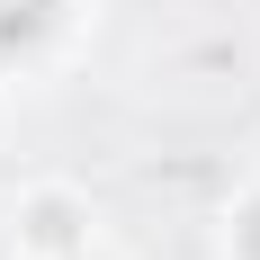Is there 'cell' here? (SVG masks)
<instances>
[{
	"label": "cell",
	"instance_id": "cell-1",
	"mask_svg": "<svg viewBox=\"0 0 260 260\" xmlns=\"http://www.w3.org/2000/svg\"><path fill=\"white\" fill-rule=\"evenodd\" d=\"M45 27H54V0H0V54H9V45H36Z\"/></svg>",
	"mask_w": 260,
	"mask_h": 260
},
{
	"label": "cell",
	"instance_id": "cell-2",
	"mask_svg": "<svg viewBox=\"0 0 260 260\" xmlns=\"http://www.w3.org/2000/svg\"><path fill=\"white\" fill-rule=\"evenodd\" d=\"M242 251H251V260H260V207H251V215H242Z\"/></svg>",
	"mask_w": 260,
	"mask_h": 260
}]
</instances>
